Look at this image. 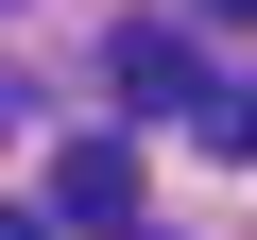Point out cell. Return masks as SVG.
I'll return each instance as SVG.
<instances>
[{
	"label": "cell",
	"instance_id": "obj_2",
	"mask_svg": "<svg viewBox=\"0 0 257 240\" xmlns=\"http://www.w3.org/2000/svg\"><path fill=\"white\" fill-rule=\"evenodd\" d=\"M52 206L120 240V223H138V138H69V155H52Z\"/></svg>",
	"mask_w": 257,
	"mask_h": 240
},
{
	"label": "cell",
	"instance_id": "obj_6",
	"mask_svg": "<svg viewBox=\"0 0 257 240\" xmlns=\"http://www.w3.org/2000/svg\"><path fill=\"white\" fill-rule=\"evenodd\" d=\"M120 240H172V223H120Z\"/></svg>",
	"mask_w": 257,
	"mask_h": 240
},
{
	"label": "cell",
	"instance_id": "obj_3",
	"mask_svg": "<svg viewBox=\"0 0 257 240\" xmlns=\"http://www.w3.org/2000/svg\"><path fill=\"white\" fill-rule=\"evenodd\" d=\"M189 138H206V155H257V69H223V86H206V120H189Z\"/></svg>",
	"mask_w": 257,
	"mask_h": 240
},
{
	"label": "cell",
	"instance_id": "obj_4",
	"mask_svg": "<svg viewBox=\"0 0 257 240\" xmlns=\"http://www.w3.org/2000/svg\"><path fill=\"white\" fill-rule=\"evenodd\" d=\"M0 240H52V223H18V206H0Z\"/></svg>",
	"mask_w": 257,
	"mask_h": 240
},
{
	"label": "cell",
	"instance_id": "obj_5",
	"mask_svg": "<svg viewBox=\"0 0 257 240\" xmlns=\"http://www.w3.org/2000/svg\"><path fill=\"white\" fill-rule=\"evenodd\" d=\"M206 18H257V0H206Z\"/></svg>",
	"mask_w": 257,
	"mask_h": 240
},
{
	"label": "cell",
	"instance_id": "obj_1",
	"mask_svg": "<svg viewBox=\"0 0 257 240\" xmlns=\"http://www.w3.org/2000/svg\"><path fill=\"white\" fill-rule=\"evenodd\" d=\"M103 69H120V120H206V52H189L172 18H120Z\"/></svg>",
	"mask_w": 257,
	"mask_h": 240
}]
</instances>
